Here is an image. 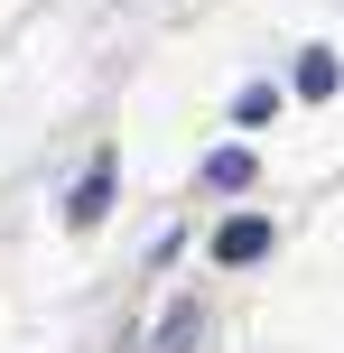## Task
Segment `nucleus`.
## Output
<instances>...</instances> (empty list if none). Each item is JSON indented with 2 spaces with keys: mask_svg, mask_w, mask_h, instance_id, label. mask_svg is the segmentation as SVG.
<instances>
[{
  "mask_svg": "<svg viewBox=\"0 0 344 353\" xmlns=\"http://www.w3.org/2000/svg\"><path fill=\"white\" fill-rule=\"evenodd\" d=\"M261 251H270V223H261V214H233V223L214 232V261H223V270H242V261H261Z\"/></svg>",
  "mask_w": 344,
  "mask_h": 353,
  "instance_id": "obj_1",
  "label": "nucleus"
},
{
  "mask_svg": "<svg viewBox=\"0 0 344 353\" xmlns=\"http://www.w3.org/2000/svg\"><path fill=\"white\" fill-rule=\"evenodd\" d=\"M103 205H112V159H93L84 186H74V205H65V223H103Z\"/></svg>",
  "mask_w": 344,
  "mask_h": 353,
  "instance_id": "obj_2",
  "label": "nucleus"
},
{
  "mask_svg": "<svg viewBox=\"0 0 344 353\" xmlns=\"http://www.w3.org/2000/svg\"><path fill=\"white\" fill-rule=\"evenodd\" d=\"M252 149H214V159H205V186H214V195H242V186H252Z\"/></svg>",
  "mask_w": 344,
  "mask_h": 353,
  "instance_id": "obj_3",
  "label": "nucleus"
},
{
  "mask_svg": "<svg viewBox=\"0 0 344 353\" xmlns=\"http://www.w3.org/2000/svg\"><path fill=\"white\" fill-rule=\"evenodd\" d=\"M298 93H307V103H326V93H335V56H326V47H307V65H298Z\"/></svg>",
  "mask_w": 344,
  "mask_h": 353,
  "instance_id": "obj_4",
  "label": "nucleus"
},
{
  "mask_svg": "<svg viewBox=\"0 0 344 353\" xmlns=\"http://www.w3.org/2000/svg\"><path fill=\"white\" fill-rule=\"evenodd\" d=\"M196 335H205V316H196V307H168V325H159V353H186Z\"/></svg>",
  "mask_w": 344,
  "mask_h": 353,
  "instance_id": "obj_5",
  "label": "nucleus"
},
{
  "mask_svg": "<svg viewBox=\"0 0 344 353\" xmlns=\"http://www.w3.org/2000/svg\"><path fill=\"white\" fill-rule=\"evenodd\" d=\"M279 112V84H242V103H233V121H270Z\"/></svg>",
  "mask_w": 344,
  "mask_h": 353,
  "instance_id": "obj_6",
  "label": "nucleus"
}]
</instances>
